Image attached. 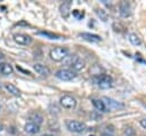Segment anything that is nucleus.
I'll use <instances>...</instances> for the list:
<instances>
[{"label":"nucleus","mask_w":146,"mask_h":136,"mask_svg":"<svg viewBox=\"0 0 146 136\" xmlns=\"http://www.w3.org/2000/svg\"><path fill=\"white\" fill-rule=\"evenodd\" d=\"M92 81L102 89H110L113 87V79L107 74H98L92 78Z\"/></svg>","instance_id":"1"},{"label":"nucleus","mask_w":146,"mask_h":136,"mask_svg":"<svg viewBox=\"0 0 146 136\" xmlns=\"http://www.w3.org/2000/svg\"><path fill=\"white\" fill-rule=\"evenodd\" d=\"M68 55V49L66 47H55L49 51V56L55 62H60Z\"/></svg>","instance_id":"2"},{"label":"nucleus","mask_w":146,"mask_h":136,"mask_svg":"<svg viewBox=\"0 0 146 136\" xmlns=\"http://www.w3.org/2000/svg\"><path fill=\"white\" fill-rule=\"evenodd\" d=\"M55 75H56L58 79H60V80L70 81V80L74 79L76 74H75V72H74L73 70H71V69H60V70L56 71Z\"/></svg>","instance_id":"3"},{"label":"nucleus","mask_w":146,"mask_h":136,"mask_svg":"<svg viewBox=\"0 0 146 136\" xmlns=\"http://www.w3.org/2000/svg\"><path fill=\"white\" fill-rule=\"evenodd\" d=\"M66 127L68 130H71L73 133H82L86 130V125L78 120H67Z\"/></svg>","instance_id":"4"},{"label":"nucleus","mask_w":146,"mask_h":136,"mask_svg":"<svg viewBox=\"0 0 146 136\" xmlns=\"http://www.w3.org/2000/svg\"><path fill=\"white\" fill-rule=\"evenodd\" d=\"M67 65L71 67V70L80 71V70H82V69L84 67V62H83L80 57L73 55V56H71L70 59L67 61Z\"/></svg>","instance_id":"5"},{"label":"nucleus","mask_w":146,"mask_h":136,"mask_svg":"<svg viewBox=\"0 0 146 136\" xmlns=\"http://www.w3.org/2000/svg\"><path fill=\"white\" fill-rule=\"evenodd\" d=\"M59 103L64 109H68V110H73L76 106V99L71 95L62 96L59 99Z\"/></svg>","instance_id":"6"},{"label":"nucleus","mask_w":146,"mask_h":136,"mask_svg":"<svg viewBox=\"0 0 146 136\" xmlns=\"http://www.w3.org/2000/svg\"><path fill=\"white\" fill-rule=\"evenodd\" d=\"M14 40L18 45H29V43H31L32 38L27 34H24V33H17L14 35Z\"/></svg>","instance_id":"7"},{"label":"nucleus","mask_w":146,"mask_h":136,"mask_svg":"<svg viewBox=\"0 0 146 136\" xmlns=\"http://www.w3.org/2000/svg\"><path fill=\"white\" fill-rule=\"evenodd\" d=\"M33 69H34V71L36 72V73H39V74H41V75H43V77H48L51 72H50V69L48 67V66H46V65H43V64H40V63H36V64H34L33 65Z\"/></svg>","instance_id":"8"},{"label":"nucleus","mask_w":146,"mask_h":136,"mask_svg":"<svg viewBox=\"0 0 146 136\" xmlns=\"http://www.w3.org/2000/svg\"><path fill=\"white\" fill-rule=\"evenodd\" d=\"M91 102H92V105L95 106V109L98 110L99 112H108V109L102 98H94Z\"/></svg>","instance_id":"9"},{"label":"nucleus","mask_w":146,"mask_h":136,"mask_svg":"<svg viewBox=\"0 0 146 136\" xmlns=\"http://www.w3.org/2000/svg\"><path fill=\"white\" fill-rule=\"evenodd\" d=\"M120 14L122 17H129L131 15V8L128 1H122L120 3Z\"/></svg>","instance_id":"10"},{"label":"nucleus","mask_w":146,"mask_h":136,"mask_svg":"<svg viewBox=\"0 0 146 136\" xmlns=\"http://www.w3.org/2000/svg\"><path fill=\"white\" fill-rule=\"evenodd\" d=\"M81 38H83L84 40L87 41H90V42H99L102 41V38L97 34H92V33H88V32H83L80 34Z\"/></svg>","instance_id":"11"},{"label":"nucleus","mask_w":146,"mask_h":136,"mask_svg":"<svg viewBox=\"0 0 146 136\" xmlns=\"http://www.w3.org/2000/svg\"><path fill=\"white\" fill-rule=\"evenodd\" d=\"M24 129H25V131L29 133V134H36V133H39V130H40V125L30 121V122H27V123L24 126Z\"/></svg>","instance_id":"12"},{"label":"nucleus","mask_w":146,"mask_h":136,"mask_svg":"<svg viewBox=\"0 0 146 136\" xmlns=\"http://www.w3.org/2000/svg\"><path fill=\"white\" fill-rule=\"evenodd\" d=\"M70 10H71V2L70 1L63 2L59 6V11H60V14H62V16L64 18H67L70 16Z\"/></svg>","instance_id":"13"},{"label":"nucleus","mask_w":146,"mask_h":136,"mask_svg":"<svg viewBox=\"0 0 146 136\" xmlns=\"http://www.w3.org/2000/svg\"><path fill=\"white\" fill-rule=\"evenodd\" d=\"M13 71L14 69L9 63H0V74L9 75L13 73Z\"/></svg>","instance_id":"14"},{"label":"nucleus","mask_w":146,"mask_h":136,"mask_svg":"<svg viewBox=\"0 0 146 136\" xmlns=\"http://www.w3.org/2000/svg\"><path fill=\"white\" fill-rule=\"evenodd\" d=\"M5 88L11 94V95H15V96H19L21 95V90L13 83H6L5 85Z\"/></svg>","instance_id":"15"},{"label":"nucleus","mask_w":146,"mask_h":136,"mask_svg":"<svg viewBox=\"0 0 146 136\" xmlns=\"http://www.w3.org/2000/svg\"><path fill=\"white\" fill-rule=\"evenodd\" d=\"M128 39H129V41H130L133 46H139V45L141 43L140 38H139L137 34H135V33H130V34L128 35Z\"/></svg>","instance_id":"16"},{"label":"nucleus","mask_w":146,"mask_h":136,"mask_svg":"<svg viewBox=\"0 0 146 136\" xmlns=\"http://www.w3.org/2000/svg\"><path fill=\"white\" fill-rule=\"evenodd\" d=\"M96 14L97 16L103 21V22H106L108 19V14L104 10V9H96Z\"/></svg>","instance_id":"17"},{"label":"nucleus","mask_w":146,"mask_h":136,"mask_svg":"<svg viewBox=\"0 0 146 136\" xmlns=\"http://www.w3.org/2000/svg\"><path fill=\"white\" fill-rule=\"evenodd\" d=\"M30 120H32L31 122H34V123H38V125H40L41 122H42V117L40 115V114H36V113H34V114H32L31 117H30Z\"/></svg>","instance_id":"18"},{"label":"nucleus","mask_w":146,"mask_h":136,"mask_svg":"<svg viewBox=\"0 0 146 136\" xmlns=\"http://www.w3.org/2000/svg\"><path fill=\"white\" fill-rule=\"evenodd\" d=\"M39 34L44 35V37H47V38H49V39H58V38H59L58 35H56V34H54V33H51V32H48V31H40Z\"/></svg>","instance_id":"19"},{"label":"nucleus","mask_w":146,"mask_h":136,"mask_svg":"<svg viewBox=\"0 0 146 136\" xmlns=\"http://www.w3.org/2000/svg\"><path fill=\"white\" fill-rule=\"evenodd\" d=\"M124 135L125 136H133L135 135V129L131 128V127H127L124 129Z\"/></svg>","instance_id":"20"},{"label":"nucleus","mask_w":146,"mask_h":136,"mask_svg":"<svg viewBox=\"0 0 146 136\" xmlns=\"http://www.w3.org/2000/svg\"><path fill=\"white\" fill-rule=\"evenodd\" d=\"M73 16L76 17V18H82V17L84 16V14H83V13H80L79 10L75 9V10H73Z\"/></svg>","instance_id":"21"},{"label":"nucleus","mask_w":146,"mask_h":136,"mask_svg":"<svg viewBox=\"0 0 146 136\" xmlns=\"http://www.w3.org/2000/svg\"><path fill=\"white\" fill-rule=\"evenodd\" d=\"M140 126L143 128H146V118H144L143 120H140Z\"/></svg>","instance_id":"22"},{"label":"nucleus","mask_w":146,"mask_h":136,"mask_svg":"<svg viewBox=\"0 0 146 136\" xmlns=\"http://www.w3.org/2000/svg\"><path fill=\"white\" fill-rule=\"evenodd\" d=\"M102 136H113V135H111V134H103Z\"/></svg>","instance_id":"23"},{"label":"nucleus","mask_w":146,"mask_h":136,"mask_svg":"<svg viewBox=\"0 0 146 136\" xmlns=\"http://www.w3.org/2000/svg\"><path fill=\"white\" fill-rule=\"evenodd\" d=\"M2 129H3V126H2V125H1V123H0V133H1V131H2Z\"/></svg>","instance_id":"24"},{"label":"nucleus","mask_w":146,"mask_h":136,"mask_svg":"<svg viewBox=\"0 0 146 136\" xmlns=\"http://www.w3.org/2000/svg\"><path fill=\"white\" fill-rule=\"evenodd\" d=\"M42 136H54V135H51V134H44V135H42Z\"/></svg>","instance_id":"25"},{"label":"nucleus","mask_w":146,"mask_h":136,"mask_svg":"<svg viewBox=\"0 0 146 136\" xmlns=\"http://www.w3.org/2000/svg\"><path fill=\"white\" fill-rule=\"evenodd\" d=\"M1 58H2V54L0 53V59H1Z\"/></svg>","instance_id":"26"},{"label":"nucleus","mask_w":146,"mask_h":136,"mask_svg":"<svg viewBox=\"0 0 146 136\" xmlns=\"http://www.w3.org/2000/svg\"><path fill=\"white\" fill-rule=\"evenodd\" d=\"M0 109H1V105H0Z\"/></svg>","instance_id":"27"}]
</instances>
